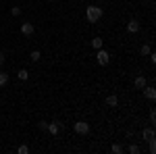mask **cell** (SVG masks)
Returning <instances> with one entry per match:
<instances>
[{
  "mask_svg": "<svg viewBox=\"0 0 156 154\" xmlns=\"http://www.w3.org/2000/svg\"><path fill=\"white\" fill-rule=\"evenodd\" d=\"M17 152H19V154H27V152H29V146H27V144H21V146L17 148Z\"/></svg>",
  "mask_w": 156,
  "mask_h": 154,
  "instance_id": "obj_16",
  "label": "cell"
},
{
  "mask_svg": "<svg viewBox=\"0 0 156 154\" xmlns=\"http://www.w3.org/2000/svg\"><path fill=\"white\" fill-rule=\"evenodd\" d=\"M40 59H42V52H40V50H31V54H29V60H34V63H37Z\"/></svg>",
  "mask_w": 156,
  "mask_h": 154,
  "instance_id": "obj_12",
  "label": "cell"
},
{
  "mask_svg": "<svg viewBox=\"0 0 156 154\" xmlns=\"http://www.w3.org/2000/svg\"><path fill=\"white\" fill-rule=\"evenodd\" d=\"M102 15H104V11H102V6H96V4H90V6L85 9V19H87L90 23H98V21L102 19Z\"/></svg>",
  "mask_w": 156,
  "mask_h": 154,
  "instance_id": "obj_1",
  "label": "cell"
},
{
  "mask_svg": "<svg viewBox=\"0 0 156 154\" xmlns=\"http://www.w3.org/2000/svg\"><path fill=\"white\" fill-rule=\"evenodd\" d=\"M150 121H152V123H156V113H154V110H150Z\"/></svg>",
  "mask_w": 156,
  "mask_h": 154,
  "instance_id": "obj_24",
  "label": "cell"
},
{
  "mask_svg": "<svg viewBox=\"0 0 156 154\" xmlns=\"http://www.w3.org/2000/svg\"><path fill=\"white\" fill-rule=\"evenodd\" d=\"M140 52H142V56H148V54H150V52H152V48L148 46V44H144V46L140 48Z\"/></svg>",
  "mask_w": 156,
  "mask_h": 154,
  "instance_id": "obj_15",
  "label": "cell"
},
{
  "mask_svg": "<svg viewBox=\"0 0 156 154\" xmlns=\"http://www.w3.org/2000/svg\"><path fill=\"white\" fill-rule=\"evenodd\" d=\"M127 31H129V34H137V31H140V21H137V19H129V21H127Z\"/></svg>",
  "mask_w": 156,
  "mask_h": 154,
  "instance_id": "obj_4",
  "label": "cell"
},
{
  "mask_svg": "<svg viewBox=\"0 0 156 154\" xmlns=\"http://www.w3.org/2000/svg\"><path fill=\"white\" fill-rule=\"evenodd\" d=\"M11 15L12 17H19V15H21V9H19V6H11Z\"/></svg>",
  "mask_w": 156,
  "mask_h": 154,
  "instance_id": "obj_19",
  "label": "cell"
},
{
  "mask_svg": "<svg viewBox=\"0 0 156 154\" xmlns=\"http://www.w3.org/2000/svg\"><path fill=\"white\" fill-rule=\"evenodd\" d=\"M142 140H144V142H152V140H154V129H152V127L144 129L142 131Z\"/></svg>",
  "mask_w": 156,
  "mask_h": 154,
  "instance_id": "obj_8",
  "label": "cell"
},
{
  "mask_svg": "<svg viewBox=\"0 0 156 154\" xmlns=\"http://www.w3.org/2000/svg\"><path fill=\"white\" fill-rule=\"evenodd\" d=\"M4 60H6V54H4V52H0V67L4 65Z\"/></svg>",
  "mask_w": 156,
  "mask_h": 154,
  "instance_id": "obj_22",
  "label": "cell"
},
{
  "mask_svg": "<svg viewBox=\"0 0 156 154\" xmlns=\"http://www.w3.org/2000/svg\"><path fill=\"white\" fill-rule=\"evenodd\" d=\"M62 127H65L62 123H48V127H46V131H48V133H52V135H56V133H58V131L62 129Z\"/></svg>",
  "mask_w": 156,
  "mask_h": 154,
  "instance_id": "obj_5",
  "label": "cell"
},
{
  "mask_svg": "<svg viewBox=\"0 0 156 154\" xmlns=\"http://www.w3.org/2000/svg\"><path fill=\"white\" fill-rule=\"evenodd\" d=\"M48 2H54V0H48Z\"/></svg>",
  "mask_w": 156,
  "mask_h": 154,
  "instance_id": "obj_25",
  "label": "cell"
},
{
  "mask_svg": "<svg viewBox=\"0 0 156 154\" xmlns=\"http://www.w3.org/2000/svg\"><path fill=\"white\" fill-rule=\"evenodd\" d=\"M34 31H36L34 23H23L21 25V34H23V36H34Z\"/></svg>",
  "mask_w": 156,
  "mask_h": 154,
  "instance_id": "obj_6",
  "label": "cell"
},
{
  "mask_svg": "<svg viewBox=\"0 0 156 154\" xmlns=\"http://www.w3.org/2000/svg\"><path fill=\"white\" fill-rule=\"evenodd\" d=\"M148 56H150V63H152V65H154V63H156V54H154V52H150V54H148Z\"/></svg>",
  "mask_w": 156,
  "mask_h": 154,
  "instance_id": "obj_23",
  "label": "cell"
},
{
  "mask_svg": "<svg viewBox=\"0 0 156 154\" xmlns=\"http://www.w3.org/2000/svg\"><path fill=\"white\" fill-rule=\"evenodd\" d=\"M133 85H135L137 90H144L146 85H148V81H146V77H144V75H137V77L133 79Z\"/></svg>",
  "mask_w": 156,
  "mask_h": 154,
  "instance_id": "obj_7",
  "label": "cell"
},
{
  "mask_svg": "<svg viewBox=\"0 0 156 154\" xmlns=\"http://www.w3.org/2000/svg\"><path fill=\"white\" fill-rule=\"evenodd\" d=\"M127 150H129V154H140V146H137V144H131Z\"/></svg>",
  "mask_w": 156,
  "mask_h": 154,
  "instance_id": "obj_17",
  "label": "cell"
},
{
  "mask_svg": "<svg viewBox=\"0 0 156 154\" xmlns=\"http://www.w3.org/2000/svg\"><path fill=\"white\" fill-rule=\"evenodd\" d=\"M17 77H19L21 81H25V79H29V71H27V69H21V71L17 73Z\"/></svg>",
  "mask_w": 156,
  "mask_h": 154,
  "instance_id": "obj_13",
  "label": "cell"
},
{
  "mask_svg": "<svg viewBox=\"0 0 156 154\" xmlns=\"http://www.w3.org/2000/svg\"><path fill=\"white\" fill-rule=\"evenodd\" d=\"M37 127H40V129H42V131H46V127H48V123H46V121H42V123H40Z\"/></svg>",
  "mask_w": 156,
  "mask_h": 154,
  "instance_id": "obj_21",
  "label": "cell"
},
{
  "mask_svg": "<svg viewBox=\"0 0 156 154\" xmlns=\"http://www.w3.org/2000/svg\"><path fill=\"white\" fill-rule=\"evenodd\" d=\"M148 144H150V146H148V150H150V154H154V152H156V142L152 140V142H148Z\"/></svg>",
  "mask_w": 156,
  "mask_h": 154,
  "instance_id": "obj_20",
  "label": "cell"
},
{
  "mask_svg": "<svg viewBox=\"0 0 156 154\" xmlns=\"http://www.w3.org/2000/svg\"><path fill=\"white\" fill-rule=\"evenodd\" d=\"M144 96L148 98V100H154V98H156V88H152V85H146V88H144Z\"/></svg>",
  "mask_w": 156,
  "mask_h": 154,
  "instance_id": "obj_9",
  "label": "cell"
},
{
  "mask_svg": "<svg viewBox=\"0 0 156 154\" xmlns=\"http://www.w3.org/2000/svg\"><path fill=\"white\" fill-rule=\"evenodd\" d=\"M96 60H98V65H102V67L110 65V52H106L104 48L96 50Z\"/></svg>",
  "mask_w": 156,
  "mask_h": 154,
  "instance_id": "obj_2",
  "label": "cell"
},
{
  "mask_svg": "<svg viewBox=\"0 0 156 154\" xmlns=\"http://www.w3.org/2000/svg\"><path fill=\"white\" fill-rule=\"evenodd\" d=\"M9 83V73H0V85H6Z\"/></svg>",
  "mask_w": 156,
  "mask_h": 154,
  "instance_id": "obj_18",
  "label": "cell"
},
{
  "mask_svg": "<svg viewBox=\"0 0 156 154\" xmlns=\"http://www.w3.org/2000/svg\"><path fill=\"white\" fill-rule=\"evenodd\" d=\"M73 129H75V133H79V135H87V133H90V123L77 121V123L73 125Z\"/></svg>",
  "mask_w": 156,
  "mask_h": 154,
  "instance_id": "obj_3",
  "label": "cell"
},
{
  "mask_svg": "<svg viewBox=\"0 0 156 154\" xmlns=\"http://www.w3.org/2000/svg\"><path fill=\"white\" fill-rule=\"evenodd\" d=\"M102 46H104V40H102V38H94V40H92V48H94V50H100Z\"/></svg>",
  "mask_w": 156,
  "mask_h": 154,
  "instance_id": "obj_11",
  "label": "cell"
},
{
  "mask_svg": "<svg viewBox=\"0 0 156 154\" xmlns=\"http://www.w3.org/2000/svg\"><path fill=\"white\" fill-rule=\"evenodd\" d=\"M106 106H110V108H117V106H119V98H117L115 94L106 96Z\"/></svg>",
  "mask_w": 156,
  "mask_h": 154,
  "instance_id": "obj_10",
  "label": "cell"
},
{
  "mask_svg": "<svg viewBox=\"0 0 156 154\" xmlns=\"http://www.w3.org/2000/svg\"><path fill=\"white\" fill-rule=\"evenodd\" d=\"M110 152L112 154H121L123 152V146H121V144H112V146H110Z\"/></svg>",
  "mask_w": 156,
  "mask_h": 154,
  "instance_id": "obj_14",
  "label": "cell"
}]
</instances>
